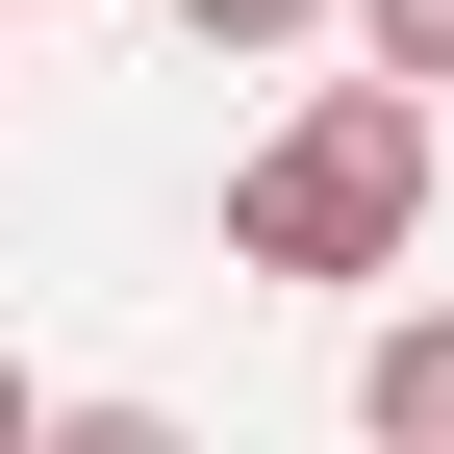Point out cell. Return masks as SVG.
Instances as JSON below:
<instances>
[{"instance_id": "8992f818", "label": "cell", "mask_w": 454, "mask_h": 454, "mask_svg": "<svg viewBox=\"0 0 454 454\" xmlns=\"http://www.w3.org/2000/svg\"><path fill=\"white\" fill-rule=\"evenodd\" d=\"M0 454H26V354H0Z\"/></svg>"}, {"instance_id": "5b68a950", "label": "cell", "mask_w": 454, "mask_h": 454, "mask_svg": "<svg viewBox=\"0 0 454 454\" xmlns=\"http://www.w3.org/2000/svg\"><path fill=\"white\" fill-rule=\"evenodd\" d=\"M177 26H202V51H303L328 0H177Z\"/></svg>"}, {"instance_id": "7a4b0ae2", "label": "cell", "mask_w": 454, "mask_h": 454, "mask_svg": "<svg viewBox=\"0 0 454 454\" xmlns=\"http://www.w3.org/2000/svg\"><path fill=\"white\" fill-rule=\"evenodd\" d=\"M354 429H379V454H454V303H404V328L354 354Z\"/></svg>"}, {"instance_id": "277c9868", "label": "cell", "mask_w": 454, "mask_h": 454, "mask_svg": "<svg viewBox=\"0 0 454 454\" xmlns=\"http://www.w3.org/2000/svg\"><path fill=\"white\" fill-rule=\"evenodd\" d=\"M26 454H202L177 404H26Z\"/></svg>"}, {"instance_id": "6da1fadb", "label": "cell", "mask_w": 454, "mask_h": 454, "mask_svg": "<svg viewBox=\"0 0 454 454\" xmlns=\"http://www.w3.org/2000/svg\"><path fill=\"white\" fill-rule=\"evenodd\" d=\"M227 253H253V278H404L429 253V101L404 76H328L303 127L227 177Z\"/></svg>"}, {"instance_id": "52a82bcc", "label": "cell", "mask_w": 454, "mask_h": 454, "mask_svg": "<svg viewBox=\"0 0 454 454\" xmlns=\"http://www.w3.org/2000/svg\"><path fill=\"white\" fill-rule=\"evenodd\" d=\"M26 26H51V0H26Z\"/></svg>"}, {"instance_id": "3957f363", "label": "cell", "mask_w": 454, "mask_h": 454, "mask_svg": "<svg viewBox=\"0 0 454 454\" xmlns=\"http://www.w3.org/2000/svg\"><path fill=\"white\" fill-rule=\"evenodd\" d=\"M328 26H354V51H379V76H404V101L454 76V0H328Z\"/></svg>"}]
</instances>
